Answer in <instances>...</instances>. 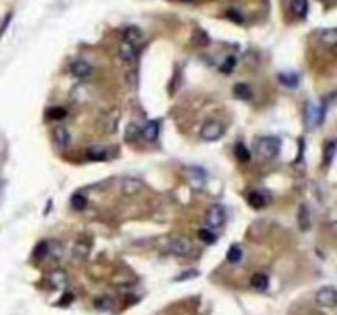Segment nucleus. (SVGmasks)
Wrapping results in <instances>:
<instances>
[{
	"label": "nucleus",
	"instance_id": "f257e3e1",
	"mask_svg": "<svg viewBox=\"0 0 337 315\" xmlns=\"http://www.w3.org/2000/svg\"><path fill=\"white\" fill-rule=\"evenodd\" d=\"M257 153L261 159H271L280 153V140L275 136H261L257 142Z\"/></svg>",
	"mask_w": 337,
	"mask_h": 315
},
{
	"label": "nucleus",
	"instance_id": "f03ea898",
	"mask_svg": "<svg viewBox=\"0 0 337 315\" xmlns=\"http://www.w3.org/2000/svg\"><path fill=\"white\" fill-rule=\"evenodd\" d=\"M304 121L308 128H316L322 121V109L314 102H308L304 107Z\"/></svg>",
	"mask_w": 337,
	"mask_h": 315
},
{
	"label": "nucleus",
	"instance_id": "7ed1b4c3",
	"mask_svg": "<svg viewBox=\"0 0 337 315\" xmlns=\"http://www.w3.org/2000/svg\"><path fill=\"white\" fill-rule=\"evenodd\" d=\"M316 304L319 305V307H324V309L336 307V304H337L336 289L332 288V286H327V288L319 289L316 292Z\"/></svg>",
	"mask_w": 337,
	"mask_h": 315
},
{
	"label": "nucleus",
	"instance_id": "20e7f679",
	"mask_svg": "<svg viewBox=\"0 0 337 315\" xmlns=\"http://www.w3.org/2000/svg\"><path fill=\"white\" fill-rule=\"evenodd\" d=\"M194 250V244L189 238L178 237L170 243V253L176 256H189Z\"/></svg>",
	"mask_w": 337,
	"mask_h": 315
},
{
	"label": "nucleus",
	"instance_id": "39448f33",
	"mask_svg": "<svg viewBox=\"0 0 337 315\" xmlns=\"http://www.w3.org/2000/svg\"><path fill=\"white\" fill-rule=\"evenodd\" d=\"M222 135H224V125L219 123V121H209L201 130V138L204 142H217L219 138H222Z\"/></svg>",
	"mask_w": 337,
	"mask_h": 315
},
{
	"label": "nucleus",
	"instance_id": "423d86ee",
	"mask_svg": "<svg viewBox=\"0 0 337 315\" xmlns=\"http://www.w3.org/2000/svg\"><path fill=\"white\" fill-rule=\"evenodd\" d=\"M206 222L210 228H219L222 227L224 222H226V209L222 205H212L207 210V215H206Z\"/></svg>",
	"mask_w": 337,
	"mask_h": 315
},
{
	"label": "nucleus",
	"instance_id": "0eeeda50",
	"mask_svg": "<svg viewBox=\"0 0 337 315\" xmlns=\"http://www.w3.org/2000/svg\"><path fill=\"white\" fill-rule=\"evenodd\" d=\"M68 272L64 269H54L48 274V283L54 291H61L68 286Z\"/></svg>",
	"mask_w": 337,
	"mask_h": 315
},
{
	"label": "nucleus",
	"instance_id": "6e6552de",
	"mask_svg": "<svg viewBox=\"0 0 337 315\" xmlns=\"http://www.w3.org/2000/svg\"><path fill=\"white\" fill-rule=\"evenodd\" d=\"M119 56L122 58V61H125L127 64H135V63H137V59H138L137 46L122 41L120 46H119Z\"/></svg>",
	"mask_w": 337,
	"mask_h": 315
},
{
	"label": "nucleus",
	"instance_id": "1a4fd4ad",
	"mask_svg": "<svg viewBox=\"0 0 337 315\" xmlns=\"http://www.w3.org/2000/svg\"><path fill=\"white\" fill-rule=\"evenodd\" d=\"M119 120H120V112L117 109L110 110L102 119V128H104L105 133H115L117 128H119Z\"/></svg>",
	"mask_w": 337,
	"mask_h": 315
},
{
	"label": "nucleus",
	"instance_id": "9d476101",
	"mask_svg": "<svg viewBox=\"0 0 337 315\" xmlns=\"http://www.w3.org/2000/svg\"><path fill=\"white\" fill-rule=\"evenodd\" d=\"M71 73L76 76L78 79H87L92 74V66L87 63V61H74L71 64Z\"/></svg>",
	"mask_w": 337,
	"mask_h": 315
},
{
	"label": "nucleus",
	"instance_id": "9b49d317",
	"mask_svg": "<svg viewBox=\"0 0 337 315\" xmlns=\"http://www.w3.org/2000/svg\"><path fill=\"white\" fill-rule=\"evenodd\" d=\"M142 181L137 179V177H125L124 179V184H122V192H124L125 195L132 197V195H137L140 191H142Z\"/></svg>",
	"mask_w": 337,
	"mask_h": 315
},
{
	"label": "nucleus",
	"instance_id": "f8f14e48",
	"mask_svg": "<svg viewBox=\"0 0 337 315\" xmlns=\"http://www.w3.org/2000/svg\"><path fill=\"white\" fill-rule=\"evenodd\" d=\"M89 251H91V243L86 242V240H78V242L73 244V258L78 261L86 260Z\"/></svg>",
	"mask_w": 337,
	"mask_h": 315
},
{
	"label": "nucleus",
	"instance_id": "ddd939ff",
	"mask_svg": "<svg viewBox=\"0 0 337 315\" xmlns=\"http://www.w3.org/2000/svg\"><path fill=\"white\" fill-rule=\"evenodd\" d=\"M53 140L59 148H68L69 143H71V135L64 126H58V128L53 130Z\"/></svg>",
	"mask_w": 337,
	"mask_h": 315
},
{
	"label": "nucleus",
	"instance_id": "4468645a",
	"mask_svg": "<svg viewBox=\"0 0 337 315\" xmlns=\"http://www.w3.org/2000/svg\"><path fill=\"white\" fill-rule=\"evenodd\" d=\"M247 202H249V205L252 207V209L260 210V209H263L266 204H268V197H265L263 192L255 191V192H250V194H249V197H247Z\"/></svg>",
	"mask_w": 337,
	"mask_h": 315
},
{
	"label": "nucleus",
	"instance_id": "2eb2a0df",
	"mask_svg": "<svg viewBox=\"0 0 337 315\" xmlns=\"http://www.w3.org/2000/svg\"><path fill=\"white\" fill-rule=\"evenodd\" d=\"M140 133H142V136L147 142H155L158 135H160V125H158V121H148Z\"/></svg>",
	"mask_w": 337,
	"mask_h": 315
},
{
	"label": "nucleus",
	"instance_id": "dca6fc26",
	"mask_svg": "<svg viewBox=\"0 0 337 315\" xmlns=\"http://www.w3.org/2000/svg\"><path fill=\"white\" fill-rule=\"evenodd\" d=\"M124 41L135 46L142 41V31H140L137 26H127L124 31Z\"/></svg>",
	"mask_w": 337,
	"mask_h": 315
},
{
	"label": "nucleus",
	"instance_id": "f3484780",
	"mask_svg": "<svg viewBox=\"0 0 337 315\" xmlns=\"http://www.w3.org/2000/svg\"><path fill=\"white\" fill-rule=\"evenodd\" d=\"M250 284H252V288L257 289V291L268 289V284H270L268 276L263 274V272H255V274L252 276V279H250Z\"/></svg>",
	"mask_w": 337,
	"mask_h": 315
},
{
	"label": "nucleus",
	"instance_id": "a211bd4d",
	"mask_svg": "<svg viewBox=\"0 0 337 315\" xmlns=\"http://www.w3.org/2000/svg\"><path fill=\"white\" fill-rule=\"evenodd\" d=\"M291 12L299 18H304L308 13V0H291Z\"/></svg>",
	"mask_w": 337,
	"mask_h": 315
},
{
	"label": "nucleus",
	"instance_id": "6ab92c4d",
	"mask_svg": "<svg viewBox=\"0 0 337 315\" xmlns=\"http://www.w3.org/2000/svg\"><path fill=\"white\" fill-rule=\"evenodd\" d=\"M87 156L91 159H94V161H105V159L109 158V153H107L105 148L92 146V148L87 149Z\"/></svg>",
	"mask_w": 337,
	"mask_h": 315
},
{
	"label": "nucleus",
	"instance_id": "aec40b11",
	"mask_svg": "<svg viewBox=\"0 0 337 315\" xmlns=\"http://www.w3.org/2000/svg\"><path fill=\"white\" fill-rule=\"evenodd\" d=\"M233 94H235V97L242 98V100H250L252 98V89L247 84H235L233 86Z\"/></svg>",
	"mask_w": 337,
	"mask_h": 315
},
{
	"label": "nucleus",
	"instance_id": "412c9836",
	"mask_svg": "<svg viewBox=\"0 0 337 315\" xmlns=\"http://www.w3.org/2000/svg\"><path fill=\"white\" fill-rule=\"evenodd\" d=\"M321 41H322V45H326V46H334L337 43V31H336V28H327V30L322 31Z\"/></svg>",
	"mask_w": 337,
	"mask_h": 315
},
{
	"label": "nucleus",
	"instance_id": "4be33fe9",
	"mask_svg": "<svg viewBox=\"0 0 337 315\" xmlns=\"http://www.w3.org/2000/svg\"><path fill=\"white\" fill-rule=\"evenodd\" d=\"M298 223H299V228H301L303 232H306V230L310 228L311 220H310V215H308L306 205H301V209L298 210Z\"/></svg>",
	"mask_w": 337,
	"mask_h": 315
},
{
	"label": "nucleus",
	"instance_id": "5701e85b",
	"mask_svg": "<svg viewBox=\"0 0 337 315\" xmlns=\"http://www.w3.org/2000/svg\"><path fill=\"white\" fill-rule=\"evenodd\" d=\"M226 258H227L229 263H232V265H237V263L242 260V250H240V246H238V244H233V246L229 248Z\"/></svg>",
	"mask_w": 337,
	"mask_h": 315
},
{
	"label": "nucleus",
	"instance_id": "b1692460",
	"mask_svg": "<svg viewBox=\"0 0 337 315\" xmlns=\"http://www.w3.org/2000/svg\"><path fill=\"white\" fill-rule=\"evenodd\" d=\"M235 158L240 163H249L250 161V151L247 149L245 145H242V143L235 145Z\"/></svg>",
	"mask_w": 337,
	"mask_h": 315
},
{
	"label": "nucleus",
	"instance_id": "393cba45",
	"mask_svg": "<svg viewBox=\"0 0 337 315\" xmlns=\"http://www.w3.org/2000/svg\"><path fill=\"white\" fill-rule=\"evenodd\" d=\"M94 305H96L97 310H101V312H107V310L112 309V305H114V302H112V299L105 297V295H102V297H97V299H96Z\"/></svg>",
	"mask_w": 337,
	"mask_h": 315
},
{
	"label": "nucleus",
	"instance_id": "a878e982",
	"mask_svg": "<svg viewBox=\"0 0 337 315\" xmlns=\"http://www.w3.org/2000/svg\"><path fill=\"white\" fill-rule=\"evenodd\" d=\"M336 156V142H329L324 146V164L329 166L332 163V159Z\"/></svg>",
	"mask_w": 337,
	"mask_h": 315
},
{
	"label": "nucleus",
	"instance_id": "bb28decb",
	"mask_svg": "<svg viewBox=\"0 0 337 315\" xmlns=\"http://www.w3.org/2000/svg\"><path fill=\"white\" fill-rule=\"evenodd\" d=\"M198 237H199L201 242H204V243H207V244L216 243V240H217V237L212 232H210L209 228H201L199 232H198Z\"/></svg>",
	"mask_w": 337,
	"mask_h": 315
},
{
	"label": "nucleus",
	"instance_id": "cd10ccee",
	"mask_svg": "<svg viewBox=\"0 0 337 315\" xmlns=\"http://www.w3.org/2000/svg\"><path fill=\"white\" fill-rule=\"evenodd\" d=\"M138 135H140V128H138L137 125L130 123L127 126V130H125V142H129V143L135 142V140L138 138Z\"/></svg>",
	"mask_w": 337,
	"mask_h": 315
},
{
	"label": "nucleus",
	"instance_id": "c85d7f7f",
	"mask_svg": "<svg viewBox=\"0 0 337 315\" xmlns=\"http://www.w3.org/2000/svg\"><path fill=\"white\" fill-rule=\"evenodd\" d=\"M71 205H73L74 210H84L87 205V200H86V197L81 195V194H74L71 197Z\"/></svg>",
	"mask_w": 337,
	"mask_h": 315
},
{
	"label": "nucleus",
	"instance_id": "c756f323",
	"mask_svg": "<svg viewBox=\"0 0 337 315\" xmlns=\"http://www.w3.org/2000/svg\"><path fill=\"white\" fill-rule=\"evenodd\" d=\"M50 117L51 120H63L64 117L68 115L66 109H61V107H53V109L48 110V114H46Z\"/></svg>",
	"mask_w": 337,
	"mask_h": 315
},
{
	"label": "nucleus",
	"instance_id": "7c9ffc66",
	"mask_svg": "<svg viewBox=\"0 0 337 315\" xmlns=\"http://www.w3.org/2000/svg\"><path fill=\"white\" fill-rule=\"evenodd\" d=\"M48 242H41L36 244L35 251H33V256L36 258V260H41V258H45L46 255H48Z\"/></svg>",
	"mask_w": 337,
	"mask_h": 315
},
{
	"label": "nucleus",
	"instance_id": "2f4dec72",
	"mask_svg": "<svg viewBox=\"0 0 337 315\" xmlns=\"http://www.w3.org/2000/svg\"><path fill=\"white\" fill-rule=\"evenodd\" d=\"M280 81L288 87H296L298 86V76H294V74H282V76H280Z\"/></svg>",
	"mask_w": 337,
	"mask_h": 315
},
{
	"label": "nucleus",
	"instance_id": "473e14b6",
	"mask_svg": "<svg viewBox=\"0 0 337 315\" xmlns=\"http://www.w3.org/2000/svg\"><path fill=\"white\" fill-rule=\"evenodd\" d=\"M233 68H235V58H232V56H229V58L224 61V64H222V68H221V71L222 73H232L233 71Z\"/></svg>",
	"mask_w": 337,
	"mask_h": 315
},
{
	"label": "nucleus",
	"instance_id": "72a5a7b5",
	"mask_svg": "<svg viewBox=\"0 0 337 315\" xmlns=\"http://www.w3.org/2000/svg\"><path fill=\"white\" fill-rule=\"evenodd\" d=\"M198 274H199L198 271H186L180 277H176V281H186V279H191V277H196Z\"/></svg>",
	"mask_w": 337,
	"mask_h": 315
},
{
	"label": "nucleus",
	"instance_id": "f704fd0d",
	"mask_svg": "<svg viewBox=\"0 0 337 315\" xmlns=\"http://www.w3.org/2000/svg\"><path fill=\"white\" fill-rule=\"evenodd\" d=\"M229 17H231V18H233V20H235V22H238V23L242 22V17H238V15H237V12H229Z\"/></svg>",
	"mask_w": 337,
	"mask_h": 315
},
{
	"label": "nucleus",
	"instance_id": "c9c22d12",
	"mask_svg": "<svg viewBox=\"0 0 337 315\" xmlns=\"http://www.w3.org/2000/svg\"><path fill=\"white\" fill-rule=\"evenodd\" d=\"M181 2H186V3H188V2H193V0H181Z\"/></svg>",
	"mask_w": 337,
	"mask_h": 315
}]
</instances>
